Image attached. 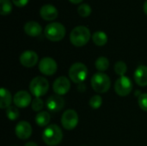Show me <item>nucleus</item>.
<instances>
[{
  "label": "nucleus",
  "instance_id": "5",
  "mask_svg": "<svg viewBox=\"0 0 147 146\" xmlns=\"http://www.w3.org/2000/svg\"><path fill=\"white\" fill-rule=\"evenodd\" d=\"M49 89L48 81L42 77H36L32 79L29 84V90L35 97H40L47 94Z\"/></svg>",
  "mask_w": 147,
  "mask_h": 146
},
{
  "label": "nucleus",
  "instance_id": "27",
  "mask_svg": "<svg viewBox=\"0 0 147 146\" xmlns=\"http://www.w3.org/2000/svg\"><path fill=\"white\" fill-rule=\"evenodd\" d=\"M31 107H32V109H33L34 112H40V111L43 108V107H44L43 101H42L40 97H35V98L32 101Z\"/></svg>",
  "mask_w": 147,
  "mask_h": 146
},
{
  "label": "nucleus",
  "instance_id": "24",
  "mask_svg": "<svg viewBox=\"0 0 147 146\" xmlns=\"http://www.w3.org/2000/svg\"><path fill=\"white\" fill-rule=\"evenodd\" d=\"M127 66L125 62L118 61V62L115 63V71L119 76H121V77L125 76V74L127 72Z\"/></svg>",
  "mask_w": 147,
  "mask_h": 146
},
{
  "label": "nucleus",
  "instance_id": "19",
  "mask_svg": "<svg viewBox=\"0 0 147 146\" xmlns=\"http://www.w3.org/2000/svg\"><path fill=\"white\" fill-rule=\"evenodd\" d=\"M94 43L98 46H102L108 42V36L103 31H96L92 35Z\"/></svg>",
  "mask_w": 147,
  "mask_h": 146
},
{
  "label": "nucleus",
  "instance_id": "9",
  "mask_svg": "<svg viewBox=\"0 0 147 146\" xmlns=\"http://www.w3.org/2000/svg\"><path fill=\"white\" fill-rule=\"evenodd\" d=\"M57 68H58V65H57L56 61L50 57L43 58L39 63L40 71L46 76L53 75L57 71Z\"/></svg>",
  "mask_w": 147,
  "mask_h": 146
},
{
  "label": "nucleus",
  "instance_id": "1",
  "mask_svg": "<svg viewBox=\"0 0 147 146\" xmlns=\"http://www.w3.org/2000/svg\"><path fill=\"white\" fill-rule=\"evenodd\" d=\"M90 39V31L85 26H78L72 29L70 34V40L75 46L86 45Z\"/></svg>",
  "mask_w": 147,
  "mask_h": 146
},
{
  "label": "nucleus",
  "instance_id": "8",
  "mask_svg": "<svg viewBox=\"0 0 147 146\" xmlns=\"http://www.w3.org/2000/svg\"><path fill=\"white\" fill-rule=\"evenodd\" d=\"M61 124L66 130L74 129L78 124V115L77 112L73 109H68L65 111L62 114Z\"/></svg>",
  "mask_w": 147,
  "mask_h": 146
},
{
  "label": "nucleus",
  "instance_id": "2",
  "mask_svg": "<svg viewBox=\"0 0 147 146\" xmlns=\"http://www.w3.org/2000/svg\"><path fill=\"white\" fill-rule=\"evenodd\" d=\"M42 139L46 145L54 146L59 145L63 139V133L60 127L55 124L48 126L42 133Z\"/></svg>",
  "mask_w": 147,
  "mask_h": 146
},
{
  "label": "nucleus",
  "instance_id": "14",
  "mask_svg": "<svg viewBox=\"0 0 147 146\" xmlns=\"http://www.w3.org/2000/svg\"><path fill=\"white\" fill-rule=\"evenodd\" d=\"M47 108L51 112H59L65 106V100L60 96H51L47 100Z\"/></svg>",
  "mask_w": 147,
  "mask_h": 146
},
{
  "label": "nucleus",
  "instance_id": "16",
  "mask_svg": "<svg viewBox=\"0 0 147 146\" xmlns=\"http://www.w3.org/2000/svg\"><path fill=\"white\" fill-rule=\"evenodd\" d=\"M134 80L141 87L147 86V66L140 65L134 72Z\"/></svg>",
  "mask_w": 147,
  "mask_h": 146
},
{
  "label": "nucleus",
  "instance_id": "21",
  "mask_svg": "<svg viewBox=\"0 0 147 146\" xmlns=\"http://www.w3.org/2000/svg\"><path fill=\"white\" fill-rule=\"evenodd\" d=\"M96 69L102 72L108 70L109 66V61L106 57H99L96 60Z\"/></svg>",
  "mask_w": 147,
  "mask_h": 146
},
{
  "label": "nucleus",
  "instance_id": "10",
  "mask_svg": "<svg viewBox=\"0 0 147 146\" xmlns=\"http://www.w3.org/2000/svg\"><path fill=\"white\" fill-rule=\"evenodd\" d=\"M71 89V83L66 77H59L53 84V89L58 96L65 95Z\"/></svg>",
  "mask_w": 147,
  "mask_h": 146
},
{
  "label": "nucleus",
  "instance_id": "4",
  "mask_svg": "<svg viewBox=\"0 0 147 146\" xmlns=\"http://www.w3.org/2000/svg\"><path fill=\"white\" fill-rule=\"evenodd\" d=\"M90 82L93 89L97 93H106L109 89L111 85L109 77L103 72L94 74L91 77Z\"/></svg>",
  "mask_w": 147,
  "mask_h": 146
},
{
  "label": "nucleus",
  "instance_id": "26",
  "mask_svg": "<svg viewBox=\"0 0 147 146\" xmlns=\"http://www.w3.org/2000/svg\"><path fill=\"white\" fill-rule=\"evenodd\" d=\"M102 99L100 96L96 95V96H94L90 98V102H89V104L90 106L94 108V109H97L99 108L101 106H102Z\"/></svg>",
  "mask_w": 147,
  "mask_h": 146
},
{
  "label": "nucleus",
  "instance_id": "17",
  "mask_svg": "<svg viewBox=\"0 0 147 146\" xmlns=\"http://www.w3.org/2000/svg\"><path fill=\"white\" fill-rule=\"evenodd\" d=\"M24 31L28 35L32 36V37H36L41 34L42 28L40 25V23H38L37 22L30 21V22H28L25 23Z\"/></svg>",
  "mask_w": 147,
  "mask_h": 146
},
{
  "label": "nucleus",
  "instance_id": "11",
  "mask_svg": "<svg viewBox=\"0 0 147 146\" xmlns=\"http://www.w3.org/2000/svg\"><path fill=\"white\" fill-rule=\"evenodd\" d=\"M19 60H20V63L22 65H23L24 67L30 68V67L34 66L37 64L38 55L35 52L28 50V51L23 52L21 54Z\"/></svg>",
  "mask_w": 147,
  "mask_h": 146
},
{
  "label": "nucleus",
  "instance_id": "25",
  "mask_svg": "<svg viewBox=\"0 0 147 146\" xmlns=\"http://www.w3.org/2000/svg\"><path fill=\"white\" fill-rule=\"evenodd\" d=\"M78 14L83 17H87L91 14V7L88 3H82L78 7Z\"/></svg>",
  "mask_w": 147,
  "mask_h": 146
},
{
  "label": "nucleus",
  "instance_id": "7",
  "mask_svg": "<svg viewBox=\"0 0 147 146\" xmlns=\"http://www.w3.org/2000/svg\"><path fill=\"white\" fill-rule=\"evenodd\" d=\"M133 89V83L131 80L125 76L120 77L115 83V90L120 96H128Z\"/></svg>",
  "mask_w": 147,
  "mask_h": 146
},
{
  "label": "nucleus",
  "instance_id": "23",
  "mask_svg": "<svg viewBox=\"0 0 147 146\" xmlns=\"http://www.w3.org/2000/svg\"><path fill=\"white\" fill-rule=\"evenodd\" d=\"M6 116L10 120H17L20 116V113H19L18 108L16 107H13V106H9L6 110Z\"/></svg>",
  "mask_w": 147,
  "mask_h": 146
},
{
  "label": "nucleus",
  "instance_id": "20",
  "mask_svg": "<svg viewBox=\"0 0 147 146\" xmlns=\"http://www.w3.org/2000/svg\"><path fill=\"white\" fill-rule=\"evenodd\" d=\"M35 122L39 126H46L50 122V114L48 112L42 111L37 114L35 116Z\"/></svg>",
  "mask_w": 147,
  "mask_h": 146
},
{
  "label": "nucleus",
  "instance_id": "31",
  "mask_svg": "<svg viewBox=\"0 0 147 146\" xmlns=\"http://www.w3.org/2000/svg\"><path fill=\"white\" fill-rule=\"evenodd\" d=\"M71 3H75V4H78V3H80L83 0H69Z\"/></svg>",
  "mask_w": 147,
  "mask_h": 146
},
{
  "label": "nucleus",
  "instance_id": "3",
  "mask_svg": "<svg viewBox=\"0 0 147 146\" xmlns=\"http://www.w3.org/2000/svg\"><path fill=\"white\" fill-rule=\"evenodd\" d=\"M45 36L51 41H59L65 35V28L60 22H51L45 28Z\"/></svg>",
  "mask_w": 147,
  "mask_h": 146
},
{
  "label": "nucleus",
  "instance_id": "12",
  "mask_svg": "<svg viewBox=\"0 0 147 146\" xmlns=\"http://www.w3.org/2000/svg\"><path fill=\"white\" fill-rule=\"evenodd\" d=\"M16 135L18 139L22 140L28 139L32 134L31 125L27 121H20L15 128Z\"/></svg>",
  "mask_w": 147,
  "mask_h": 146
},
{
  "label": "nucleus",
  "instance_id": "18",
  "mask_svg": "<svg viewBox=\"0 0 147 146\" xmlns=\"http://www.w3.org/2000/svg\"><path fill=\"white\" fill-rule=\"evenodd\" d=\"M0 108L2 109L8 108L12 102V96L10 92L6 89L2 88L0 90Z\"/></svg>",
  "mask_w": 147,
  "mask_h": 146
},
{
  "label": "nucleus",
  "instance_id": "22",
  "mask_svg": "<svg viewBox=\"0 0 147 146\" xmlns=\"http://www.w3.org/2000/svg\"><path fill=\"white\" fill-rule=\"evenodd\" d=\"M1 3V9L0 14L2 15H6L10 14L12 11V3L9 0H0Z\"/></svg>",
  "mask_w": 147,
  "mask_h": 146
},
{
  "label": "nucleus",
  "instance_id": "28",
  "mask_svg": "<svg viewBox=\"0 0 147 146\" xmlns=\"http://www.w3.org/2000/svg\"><path fill=\"white\" fill-rule=\"evenodd\" d=\"M138 102L140 108L147 112V93L141 94L138 98Z\"/></svg>",
  "mask_w": 147,
  "mask_h": 146
},
{
  "label": "nucleus",
  "instance_id": "29",
  "mask_svg": "<svg viewBox=\"0 0 147 146\" xmlns=\"http://www.w3.org/2000/svg\"><path fill=\"white\" fill-rule=\"evenodd\" d=\"M29 0H12L13 3L17 7H24L28 4Z\"/></svg>",
  "mask_w": 147,
  "mask_h": 146
},
{
  "label": "nucleus",
  "instance_id": "6",
  "mask_svg": "<svg viewBox=\"0 0 147 146\" xmlns=\"http://www.w3.org/2000/svg\"><path fill=\"white\" fill-rule=\"evenodd\" d=\"M88 76V69L83 63L78 62L73 64L69 70V77L75 83H81Z\"/></svg>",
  "mask_w": 147,
  "mask_h": 146
},
{
  "label": "nucleus",
  "instance_id": "15",
  "mask_svg": "<svg viewBox=\"0 0 147 146\" xmlns=\"http://www.w3.org/2000/svg\"><path fill=\"white\" fill-rule=\"evenodd\" d=\"M40 15L45 21H53L58 16V9L52 4H44L40 9Z\"/></svg>",
  "mask_w": 147,
  "mask_h": 146
},
{
  "label": "nucleus",
  "instance_id": "13",
  "mask_svg": "<svg viewBox=\"0 0 147 146\" xmlns=\"http://www.w3.org/2000/svg\"><path fill=\"white\" fill-rule=\"evenodd\" d=\"M31 96L26 90H20L14 96V104L17 108H24L31 103Z\"/></svg>",
  "mask_w": 147,
  "mask_h": 146
},
{
  "label": "nucleus",
  "instance_id": "32",
  "mask_svg": "<svg viewBox=\"0 0 147 146\" xmlns=\"http://www.w3.org/2000/svg\"><path fill=\"white\" fill-rule=\"evenodd\" d=\"M143 9H144V11H145V13L147 15V0L145 2V3H144V6H143Z\"/></svg>",
  "mask_w": 147,
  "mask_h": 146
},
{
  "label": "nucleus",
  "instance_id": "30",
  "mask_svg": "<svg viewBox=\"0 0 147 146\" xmlns=\"http://www.w3.org/2000/svg\"><path fill=\"white\" fill-rule=\"evenodd\" d=\"M24 146H38L37 145V144H35V143H34V142H28L26 145Z\"/></svg>",
  "mask_w": 147,
  "mask_h": 146
}]
</instances>
